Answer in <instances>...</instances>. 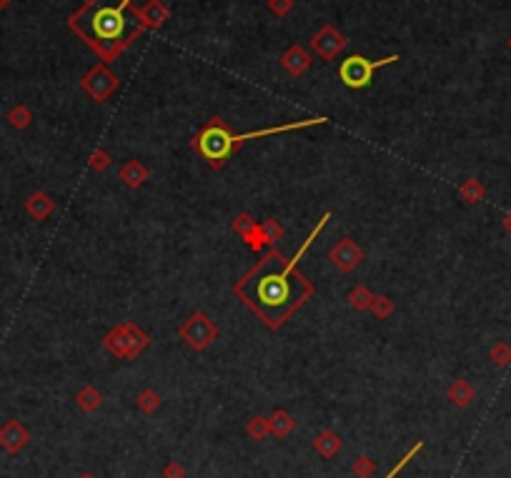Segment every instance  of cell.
<instances>
[{"label":"cell","mask_w":511,"mask_h":478,"mask_svg":"<svg viewBox=\"0 0 511 478\" xmlns=\"http://www.w3.org/2000/svg\"><path fill=\"white\" fill-rule=\"evenodd\" d=\"M165 478H183L186 471H183V466L178 463V461H170L168 466H165V471H163Z\"/></svg>","instance_id":"24"},{"label":"cell","mask_w":511,"mask_h":478,"mask_svg":"<svg viewBox=\"0 0 511 478\" xmlns=\"http://www.w3.org/2000/svg\"><path fill=\"white\" fill-rule=\"evenodd\" d=\"M145 176V171H143V168H141V165H138V163H131V165H128V168H125V171H123V178H125V183H128V185H138V183H141V178H143Z\"/></svg>","instance_id":"22"},{"label":"cell","mask_w":511,"mask_h":478,"mask_svg":"<svg viewBox=\"0 0 511 478\" xmlns=\"http://www.w3.org/2000/svg\"><path fill=\"white\" fill-rule=\"evenodd\" d=\"M269 426H271V433H276L278 439H286V436H289V433L294 431L296 421L291 419V413H286V411H276L274 416H271Z\"/></svg>","instance_id":"14"},{"label":"cell","mask_w":511,"mask_h":478,"mask_svg":"<svg viewBox=\"0 0 511 478\" xmlns=\"http://www.w3.org/2000/svg\"><path fill=\"white\" fill-rule=\"evenodd\" d=\"M26 443H28V431L20 426L18 421H10V423H6V426L0 428V445H3L6 451L15 453Z\"/></svg>","instance_id":"8"},{"label":"cell","mask_w":511,"mask_h":478,"mask_svg":"<svg viewBox=\"0 0 511 478\" xmlns=\"http://www.w3.org/2000/svg\"><path fill=\"white\" fill-rule=\"evenodd\" d=\"M78 403L85 411H96V408L100 406V393L96 391V388H85V391H80Z\"/></svg>","instance_id":"18"},{"label":"cell","mask_w":511,"mask_h":478,"mask_svg":"<svg viewBox=\"0 0 511 478\" xmlns=\"http://www.w3.org/2000/svg\"><path fill=\"white\" fill-rule=\"evenodd\" d=\"M213 333H216V328L210 326L206 315H193L183 328V335L188 338V343L193 348H206L210 343V338H213Z\"/></svg>","instance_id":"6"},{"label":"cell","mask_w":511,"mask_h":478,"mask_svg":"<svg viewBox=\"0 0 511 478\" xmlns=\"http://www.w3.org/2000/svg\"><path fill=\"white\" fill-rule=\"evenodd\" d=\"M308 63H311V58H308V53L303 50L301 46H294L286 55H283V68L289 73H294V75H301L308 68Z\"/></svg>","instance_id":"11"},{"label":"cell","mask_w":511,"mask_h":478,"mask_svg":"<svg viewBox=\"0 0 511 478\" xmlns=\"http://www.w3.org/2000/svg\"><path fill=\"white\" fill-rule=\"evenodd\" d=\"M326 221H328V216H323L321 221H319V226L311 230V236L303 241V246L298 248V253H296L286 266H278V263H276V270H274V258H276V253H274V256L266 258L258 268H253L241 283H238V286H253V291H238V295H241L243 301L249 303V306L253 308L256 313L261 315L263 321L269 323L271 328L281 326L283 318H289L296 308L303 303V298L308 295L306 278L294 286V283H291L294 281L291 273L296 270V263L301 261V256L306 253V248L311 246V241H316V236L321 233V228L326 226ZM276 261H278V258H276Z\"/></svg>","instance_id":"1"},{"label":"cell","mask_w":511,"mask_h":478,"mask_svg":"<svg viewBox=\"0 0 511 478\" xmlns=\"http://www.w3.org/2000/svg\"><path fill=\"white\" fill-rule=\"evenodd\" d=\"M331 258H334V263L339 266V268L343 270H351L354 266H359L361 261V250L356 243H351L346 238V241H341L339 246H336L334 250H331Z\"/></svg>","instance_id":"9"},{"label":"cell","mask_w":511,"mask_h":478,"mask_svg":"<svg viewBox=\"0 0 511 478\" xmlns=\"http://www.w3.org/2000/svg\"><path fill=\"white\" fill-rule=\"evenodd\" d=\"M136 15H138V20H143V26L156 28V26H161V23H163L165 10H163V6H161L158 0H151V3H148L145 8H141Z\"/></svg>","instance_id":"13"},{"label":"cell","mask_w":511,"mask_h":478,"mask_svg":"<svg viewBox=\"0 0 511 478\" xmlns=\"http://www.w3.org/2000/svg\"><path fill=\"white\" fill-rule=\"evenodd\" d=\"M504 228H506V230H509V233H511V213H509V216L504 218Z\"/></svg>","instance_id":"26"},{"label":"cell","mask_w":511,"mask_h":478,"mask_svg":"<svg viewBox=\"0 0 511 478\" xmlns=\"http://www.w3.org/2000/svg\"><path fill=\"white\" fill-rule=\"evenodd\" d=\"M53 203L48 201V196H43V193H38V196L30 198V203H28V210L33 213L35 218H43L46 213H51Z\"/></svg>","instance_id":"16"},{"label":"cell","mask_w":511,"mask_h":478,"mask_svg":"<svg viewBox=\"0 0 511 478\" xmlns=\"http://www.w3.org/2000/svg\"><path fill=\"white\" fill-rule=\"evenodd\" d=\"M314 448L321 453L323 459H334L336 453L341 451V436L334 431H321L314 439Z\"/></svg>","instance_id":"10"},{"label":"cell","mask_w":511,"mask_h":478,"mask_svg":"<svg viewBox=\"0 0 511 478\" xmlns=\"http://www.w3.org/2000/svg\"><path fill=\"white\" fill-rule=\"evenodd\" d=\"M371 471H374V461L368 459V456H361V459H356L354 463V473L361 478H368L371 476Z\"/></svg>","instance_id":"23"},{"label":"cell","mask_w":511,"mask_h":478,"mask_svg":"<svg viewBox=\"0 0 511 478\" xmlns=\"http://www.w3.org/2000/svg\"><path fill=\"white\" fill-rule=\"evenodd\" d=\"M421 445H424V443H421V441H416V445H411V448H409V451H406V456H404V459H401L399 463L393 466L391 471H388V476H386V478H396V476H399V471H401V468H404V466H406L409 461H411L413 456H416V453L421 451Z\"/></svg>","instance_id":"20"},{"label":"cell","mask_w":511,"mask_h":478,"mask_svg":"<svg viewBox=\"0 0 511 478\" xmlns=\"http://www.w3.org/2000/svg\"><path fill=\"white\" fill-rule=\"evenodd\" d=\"M396 60H399V55H388L384 60H368V58H361V55H351V58H346L339 66V78L343 80V86L359 91V88H366L371 83V78H374V73L379 68L391 66Z\"/></svg>","instance_id":"4"},{"label":"cell","mask_w":511,"mask_h":478,"mask_svg":"<svg viewBox=\"0 0 511 478\" xmlns=\"http://www.w3.org/2000/svg\"><path fill=\"white\" fill-rule=\"evenodd\" d=\"M128 6L131 0H85L78 13L71 15L68 26L100 58L113 60L143 33L138 15L125 13Z\"/></svg>","instance_id":"2"},{"label":"cell","mask_w":511,"mask_h":478,"mask_svg":"<svg viewBox=\"0 0 511 478\" xmlns=\"http://www.w3.org/2000/svg\"><path fill=\"white\" fill-rule=\"evenodd\" d=\"M80 478H93V476H88V473H85V476H80Z\"/></svg>","instance_id":"28"},{"label":"cell","mask_w":511,"mask_h":478,"mask_svg":"<svg viewBox=\"0 0 511 478\" xmlns=\"http://www.w3.org/2000/svg\"><path fill=\"white\" fill-rule=\"evenodd\" d=\"M326 123V118H311V120H298V123H289V125H276V128H266V131H251L243 133V136H233L228 131V125L223 123L221 118H213L208 125H206L201 136L196 138V148L198 153L213 165H221L231 153L236 151L238 145L246 143V140H253V138H263V136H276V133H286V131H298V128H306V125H319Z\"/></svg>","instance_id":"3"},{"label":"cell","mask_w":511,"mask_h":478,"mask_svg":"<svg viewBox=\"0 0 511 478\" xmlns=\"http://www.w3.org/2000/svg\"><path fill=\"white\" fill-rule=\"evenodd\" d=\"M449 401H451L454 406H459V408L469 406V403H472V401H474V388H472V383H466L464 378L454 380L451 388H449Z\"/></svg>","instance_id":"12"},{"label":"cell","mask_w":511,"mask_h":478,"mask_svg":"<svg viewBox=\"0 0 511 478\" xmlns=\"http://www.w3.org/2000/svg\"><path fill=\"white\" fill-rule=\"evenodd\" d=\"M271 433V426H269V421L261 419V416H256V419L249 421V436L256 441H263L266 436Z\"/></svg>","instance_id":"15"},{"label":"cell","mask_w":511,"mask_h":478,"mask_svg":"<svg viewBox=\"0 0 511 478\" xmlns=\"http://www.w3.org/2000/svg\"><path fill=\"white\" fill-rule=\"evenodd\" d=\"M461 196H464L469 203H478V201L484 198V185L472 178V181H466V185L461 188Z\"/></svg>","instance_id":"17"},{"label":"cell","mask_w":511,"mask_h":478,"mask_svg":"<svg viewBox=\"0 0 511 478\" xmlns=\"http://www.w3.org/2000/svg\"><path fill=\"white\" fill-rule=\"evenodd\" d=\"M83 86H85V91L91 93L96 100H103V98H108L113 91H116L118 80H116V75H111V73H108L103 66H100V68H93V71L85 75Z\"/></svg>","instance_id":"5"},{"label":"cell","mask_w":511,"mask_h":478,"mask_svg":"<svg viewBox=\"0 0 511 478\" xmlns=\"http://www.w3.org/2000/svg\"><path fill=\"white\" fill-rule=\"evenodd\" d=\"M289 8H291V0H271V10H276L278 15L289 13Z\"/></svg>","instance_id":"25"},{"label":"cell","mask_w":511,"mask_h":478,"mask_svg":"<svg viewBox=\"0 0 511 478\" xmlns=\"http://www.w3.org/2000/svg\"><path fill=\"white\" fill-rule=\"evenodd\" d=\"M492 360L496 363V366H506V363H511V346H506V343H496L492 351Z\"/></svg>","instance_id":"19"},{"label":"cell","mask_w":511,"mask_h":478,"mask_svg":"<svg viewBox=\"0 0 511 478\" xmlns=\"http://www.w3.org/2000/svg\"><path fill=\"white\" fill-rule=\"evenodd\" d=\"M6 6H8V0H0V10H3Z\"/></svg>","instance_id":"27"},{"label":"cell","mask_w":511,"mask_h":478,"mask_svg":"<svg viewBox=\"0 0 511 478\" xmlns=\"http://www.w3.org/2000/svg\"><path fill=\"white\" fill-rule=\"evenodd\" d=\"M158 403H161V398H158V393H153V391L141 393V398H138V406L143 408L145 413H153V411H156Z\"/></svg>","instance_id":"21"},{"label":"cell","mask_w":511,"mask_h":478,"mask_svg":"<svg viewBox=\"0 0 511 478\" xmlns=\"http://www.w3.org/2000/svg\"><path fill=\"white\" fill-rule=\"evenodd\" d=\"M343 46H346V40H343V35H341L339 30H334V28H331V26H326V28H323V30H321V33H319V35H316V38H314L316 53H319L321 58H326V60L334 58L336 53H339Z\"/></svg>","instance_id":"7"}]
</instances>
